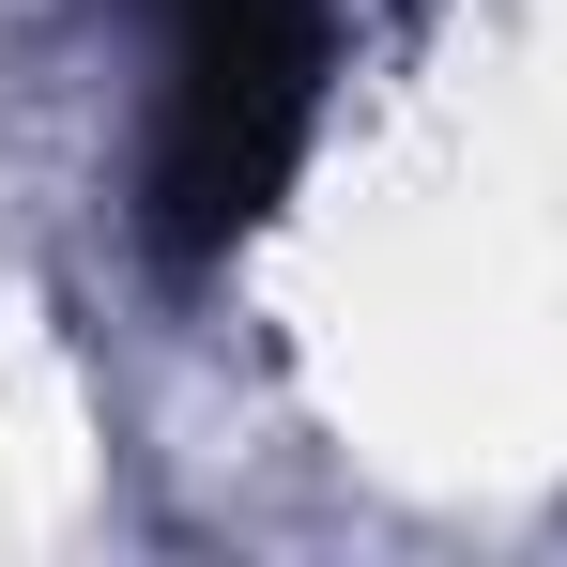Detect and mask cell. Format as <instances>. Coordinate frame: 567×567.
<instances>
[{
	"label": "cell",
	"instance_id": "obj_1",
	"mask_svg": "<svg viewBox=\"0 0 567 567\" xmlns=\"http://www.w3.org/2000/svg\"><path fill=\"white\" fill-rule=\"evenodd\" d=\"M138 16V246L154 277H230L277 199L307 185V138L338 93V0H123Z\"/></svg>",
	"mask_w": 567,
	"mask_h": 567
}]
</instances>
